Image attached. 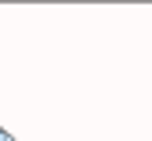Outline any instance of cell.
Masks as SVG:
<instances>
[{"mask_svg": "<svg viewBox=\"0 0 152 141\" xmlns=\"http://www.w3.org/2000/svg\"><path fill=\"white\" fill-rule=\"evenodd\" d=\"M0 141H15V137H11V134H7L4 127H0Z\"/></svg>", "mask_w": 152, "mask_h": 141, "instance_id": "obj_1", "label": "cell"}]
</instances>
